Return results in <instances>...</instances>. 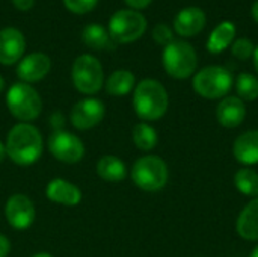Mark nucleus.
<instances>
[{
	"label": "nucleus",
	"instance_id": "f257e3e1",
	"mask_svg": "<svg viewBox=\"0 0 258 257\" xmlns=\"http://www.w3.org/2000/svg\"><path fill=\"white\" fill-rule=\"evenodd\" d=\"M5 147L8 158L14 164L29 167L39 161L44 150V141L41 132L33 124L18 123L8 132Z\"/></svg>",
	"mask_w": 258,
	"mask_h": 257
},
{
	"label": "nucleus",
	"instance_id": "f03ea898",
	"mask_svg": "<svg viewBox=\"0 0 258 257\" xmlns=\"http://www.w3.org/2000/svg\"><path fill=\"white\" fill-rule=\"evenodd\" d=\"M169 106V97L165 86L154 79H144L135 86L133 108L136 115L144 121L162 118Z\"/></svg>",
	"mask_w": 258,
	"mask_h": 257
},
{
	"label": "nucleus",
	"instance_id": "7ed1b4c3",
	"mask_svg": "<svg viewBox=\"0 0 258 257\" xmlns=\"http://www.w3.org/2000/svg\"><path fill=\"white\" fill-rule=\"evenodd\" d=\"M6 106L12 117L21 123L36 120L42 111V100L36 89L29 83H14L6 92Z\"/></svg>",
	"mask_w": 258,
	"mask_h": 257
},
{
	"label": "nucleus",
	"instance_id": "20e7f679",
	"mask_svg": "<svg viewBox=\"0 0 258 257\" xmlns=\"http://www.w3.org/2000/svg\"><path fill=\"white\" fill-rule=\"evenodd\" d=\"M169 171L166 162L154 155L139 158L132 167L133 183L147 192H157L168 183Z\"/></svg>",
	"mask_w": 258,
	"mask_h": 257
},
{
	"label": "nucleus",
	"instance_id": "39448f33",
	"mask_svg": "<svg viewBox=\"0 0 258 257\" xmlns=\"http://www.w3.org/2000/svg\"><path fill=\"white\" fill-rule=\"evenodd\" d=\"M162 62L166 73L174 79H187L190 77L198 64L195 48L186 41H172L169 42L162 55Z\"/></svg>",
	"mask_w": 258,
	"mask_h": 257
},
{
	"label": "nucleus",
	"instance_id": "423d86ee",
	"mask_svg": "<svg viewBox=\"0 0 258 257\" xmlns=\"http://www.w3.org/2000/svg\"><path fill=\"white\" fill-rule=\"evenodd\" d=\"M195 92L207 100L225 97L233 86L231 73L219 65H212L200 70L192 82Z\"/></svg>",
	"mask_w": 258,
	"mask_h": 257
},
{
	"label": "nucleus",
	"instance_id": "0eeeda50",
	"mask_svg": "<svg viewBox=\"0 0 258 257\" xmlns=\"http://www.w3.org/2000/svg\"><path fill=\"white\" fill-rule=\"evenodd\" d=\"M71 79L76 89L85 95L97 94L104 83V73L100 61L92 55H80L71 68Z\"/></svg>",
	"mask_w": 258,
	"mask_h": 257
},
{
	"label": "nucleus",
	"instance_id": "6e6552de",
	"mask_svg": "<svg viewBox=\"0 0 258 257\" xmlns=\"http://www.w3.org/2000/svg\"><path fill=\"white\" fill-rule=\"evenodd\" d=\"M147 29L145 17L135 9L116 11L109 21V35L115 42L128 44L139 39Z\"/></svg>",
	"mask_w": 258,
	"mask_h": 257
},
{
	"label": "nucleus",
	"instance_id": "1a4fd4ad",
	"mask_svg": "<svg viewBox=\"0 0 258 257\" xmlns=\"http://www.w3.org/2000/svg\"><path fill=\"white\" fill-rule=\"evenodd\" d=\"M50 153L63 164H77L85 156L82 139L67 130H54L48 138Z\"/></svg>",
	"mask_w": 258,
	"mask_h": 257
},
{
	"label": "nucleus",
	"instance_id": "9d476101",
	"mask_svg": "<svg viewBox=\"0 0 258 257\" xmlns=\"http://www.w3.org/2000/svg\"><path fill=\"white\" fill-rule=\"evenodd\" d=\"M5 217L8 224L15 230L29 229L36 217L32 200L24 194H14L5 204Z\"/></svg>",
	"mask_w": 258,
	"mask_h": 257
},
{
	"label": "nucleus",
	"instance_id": "9b49d317",
	"mask_svg": "<svg viewBox=\"0 0 258 257\" xmlns=\"http://www.w3.org/2000/svg\"><path fill=\"white\" fill-rule=\"evenodd\" d=\"M104 114H106L104 103L98 98L89 97L77 101L73 106L70 120L77 130H89L101 123Z\"/></svg>",
	"mask_w": 258,
	"mask_h": 257
},
{
	"label": "nucleus",
	"instance_id": "f8f14e48",
	"mask_svg": "<svg viewBox=\"0 0 258 257\" xmlns=\"http://www.w3.org/2000/svg\"><path fill=\"white\" fill-rule=\"evenodd\" d=\"M51 68V61L45 53L36 52L20 59L17 76L24 83H35L42 80Z\"/></svg>",
	"mask_w": 258,
	"mask_h": 257
},
{
	"label": "nucleus",
	"instance_id": "ddd939ff",
	"mask_svg": "<svg viewBox=\"0 0 258 257\" xmlns=\"http://www.w3.org/2000/svg\"><path fill=\"white\" fill-rule=\"evenodd\" d=\"M26 50V39L15 27H5L0 30V64L12 65L18 62Z\"/></svg>",
	"mask_w": 258,
	"mask_h": 257
},
{
	"label": "nucleus",
	"instance_id": "4468645a",
	"mask_svg": "<svg viewBox=\"0 0 258 257\" xmlns=\"http://www.w3.org/2000/svg\"><path fill=\"white\" fill-rule=\"evenodd\" d=\"M45 197L62 206H77L82 201V191L65 179H53L45 188Z\"/></svg>",
	"mask_w": 258,
	"mask_h": 257
},
{
	"label": "nucleus",
	"instance_id": "2eb2a0df",
	"mask_svg": "<svg viewBox=\"0 0 258 257\" xmlns=\"http://www.w3.org/2000/svg\"><path fill=\"white\" fill-rule=\"evenodd\" d=\"M246 117V106L239 97H225L216 108L218 123L227 129L239 127Z\"/></svg>",
	"mask_w": 258,
	"mask_h": 257
},
{
	"label": "nucleus",
	"instance_id": "dca6fc26",
	"mask_svg": "<svg viewBox=\"0 0 258 257\" xmlns=\"http://www.w3.org/2000/svg\"><path fill=\"white\" fill-rule=\"evenodd\" d=\"M204 26H206V14L203 9L197 6H189L181 9L174 20L175 32L181 36H195L204 29Z\"/></svg>",
	"mask_w": 258,
	"mask_h": 257
},
{
	"label": "nucleus",
	"instance_id": "f3484780",
	"mask_svg": "<svg viewBox=\"0 0 258 257\" xmlns=\"http://www.w3.org/2000/svg\"><path fill=\"white\" fill-rule=\"evenodd\" d=\"M233 155L243 165L258 164V130H249L239 135L233 145Z\"/></svg>",
	"mask_w": 258,
	"mask_h": 257
},
{
	"label": "nucleus",
	"instance_id": "a211bd4d",
	"mask_svg": "<svg viewBox=\"0 0 258 257\" xmlns=\"http://www.w3.org/2000/svg\"><path fill=\"white\" fill-rule=\"evenodd\" d=\"M237 233L246 241H258V197L249 201L236 223Z\"/></svg>",
	"mask_w": 258,
	"mask_h": 257
},
{
	"label": "nucleus",
	"instance_id": "6ab92c4d",
	"mask_svg": "<svg viewBox=\"0 0 258 257\" xmlns=\"http://www.w3.org/2000/svg\"><path fill=\"white\" fill-rule=\"evenodd\" d=\"M97 174L106 182H121L127 176L125 164L113 155H104L97 162Z\"/></svg>",
	"mask_w": 258,
	"mask_h": 257
},
{
	"label": "nucleus",
	"instance_id": "aec40b11",
	"mask_svg": "<svg viewBox=\"0 0 258 257\" xmlns=\"http://www.w3.org/2000/svg\"><path fill=\"white\" fill-rule=\"evenodd\" d=\"M234 36H236V26L231 21H222L210 33L207 39V50L210 53L218 55L234 42Z\"/></svg>",
	"mask_w": 258,
	"mask_h": 257
},
{
	"label": "nucleus",
	"instance_id": "412c9836",
	"mask_svg": "<svg viewBox=\"0 0 258 257\" xmlns=\"http://www.w3.org/2000/svg\"><path fill=\"white\" fill-rule=\"evenodd\" d=\"M82 38L83 42L94 50H113L116 45V42L109 35V30L100 24H88L83 29Z\"/></svg>",
	"mask_w": 258,
	"mask_h": 257
},
{
	"label": "nucleus",
	"instance_id": "4be33fe9",
	"mask_svg": "<svg viewBox=\"0 0 258 257\" xmlns=\"http://www.w3.org/2000/svg\"><path fill=\"white\" fill-rule=\"evenodd\" d=\"M135 86V74L128 70H116L106 80V91L113 97L127 95Z\"/></svg>",
	"mask_w": 258,
	"mask_h": 257
},
{
	"label": "nucleus",
	"instance_id": "5701e85b",
	"mask_svg": "<svg viewBox=\"0 0 258 257\" xmlns=\"http://www.w3.org/2000/svg\"><path fill=\"white\" fill-rule=\"evenodd\" d=\"M133 142L135 145L142 150V151H150L157 145L159 136L157 132L153 126L147 124V123H138L133 127V133H132Z\"/></svg>",
	"mask_w": 258,
	"mask_h": 257
},
{
	"label": "nucleus",
	"instance_id": "b1692460",
	"mask_svg": "<svg viewBox=\"0 0 258 257\" xmlns=\"http://www.w3.org/2000/svg\"><path fill=\"white\" fill-rule=\"evenodd\" d=\"M234 185L246 197H258V173L251 168H242L234 176Z\"/></svg>",
	"mask_w": 258,
	"mask_h": 257
},
{
	"label": "nucleus",
	"instance_id": "393cba45",
	"mask_svg": "<svg viewBox=\"0 0 258 257\" xmlns=\"http://www.w3.org/2000/svg\"><path fill=\"white\" fill-rule=\"evenodd\" d=\"M236 91L240 100L254 101L258 98V79L254 74L240 73L236 79Z\"/></svg>",
	"mask_w": 258,
	"mask_h": 257
},
{
	"label": "nucleus",
	"instance_id": "a878e982",
	"mask_svg": "<svg viewBox=\"0 0 258 257\" xmlns=\"http://www.w3.org/2000/svg\"><path fill=\"white\" fill-rule=\"evenodd\" d=\"M254 52H255V47L252 44L251 39L248 38H240V39H236L233 44H231V53L240 59V61H246L249 58L254 56Z\"/></svg>",
	"mask_w": 258,
	"mask_h": 257
},
{
	"label": "nucleus",
	"instance_id": "bb28decb",
	"mask_svg": "<svg viewBox=\"0 0 258 257\" xmlns=\"http://www.w3.org/2000/svg\"><path fill=\"white\" fill-rule=\"evenodd\" d=\"M68 11L74 14H86L95 8L98 0H63Z\"/></svg>",
	"mask_w": 258,
	"mask_h": 257
},
{
	"label": "nucleus",
	"instance_id": "cd10ccee",
	"mask_svg": "<svg viewBox=\"0 0 258 257\" xmlns=\"http://www.w3.org/2000/svg\"><path fill=\"white\" fill-rule=\"evenodd\" d=\"M153 39L160 44V45H168L169 42L174 41V35H172V30L166 26V24H157L154 29H153Z\"/></svg>",
	"mask_w": 258,
	"mask_h": 257
},
{
	"label": "nucleus",
	"instance_id": "c85d7f7f",
	"mask_svg": "<svg viewBox=\"0 0 258 257\" xmlns=\"http://www.w3.org/2000/svg\"><path fill=\"white\" fill-rule=\"evenodd\" d=\"M9 251H11V242L5 235L0 233V257H8Z\"/></svg>",
	"mask_w": 258,
	"mask_h": 257
},
{
	"label": "nucleus",
	"instance_id": "c756f323",
	"mask_svg": "<svg viewBox=\"0 0 258 257\" xmlns=\"http://www.w3.org/2000/svg\"><path fill=\"white\" fill-rule=\"evenodd\" d=\"M12 3L18 11H29L33 6L35 0H12Z\"/></svg>",
	"mask_w": 258,
	"mask_h": 257
},
{
	"label": "nucleus",
	"instance_id": "7c9ffc66",
	"mask_svg": "<svg viewBox=\"0 0 258 257\" xmlns=\"http://www.w3.org/2000/svg\"><path fill=\"white\" fill-rule=\"evenodd\" d=\"M153 0H125V3L130 6V8H135V9H144L147 8Z\"/></svg>",
	"mask_w": 258,
	"mask_h": 257
},
{
	"label": "nucleus",
	"instance_id": "2f4dec72",
	"mask_svg": "<svg viewBox=\"0 0 258 257\" xmlns=\"http://www.w3.org/2000/svg\"><path fill=\"white\" fill-rule=\"evenodd\" d=\"M51 121H53L54 130H62V126H63V115H62V114L54 112V114L51 115Z\"/></svg>",
	"mask_w": 258,
	"mask_h": 257
},
{
	"label": "nucleus",
	"instance_id": "473e14b6",
	"mask_svg": "<svg viewBox=\"0 0 258 257\" xmlns=\"http://www.w3.org/2000/svg\"><path fill=\"white\" fill-rule=\"evenodd\" d=\"M8 155H6V147H5V144H2L0 142V164L5 161V158H6Z\"/></svg>",
	"mask_w": 258,
	"mask_h": 257
},
{
	"label": "nucleus",
	"instance_id": "72a5a7b5",
	"mask_svg": "<svg viewBox=\"0 0 258 257\" xmlns=\"http://www.w3.org/2000/svg\"><path fill=\"white\" fill-rule=\"evenodd\" d=\"M252 17H254V20L258 23V0L252 5Z\"/></svg>",
	"mask_w": 258,
	"mask_h": 257
},
{
	"label": "nucleus",
	"instance_id": "f704fd0d",
	"mask_svg": "<svg viewBox=\"0 0 258 257\" xmlns=\"http://www.w3.org/2000/svg\"><path fill=\"white\" fill-rule=\"evenodd\" d=\"M254 65H255V70H257V73H258V45L255 47V52H254Z\"/></svg>",
	"mask_w": 258,
	"mask_h": 257
},
{
	"label": "nucleus",
	"instance_id": "c9c22d12",
	"mask_svg": "<svg viewBox=\"0 0 258 257\" xmlns=\"http://www.w3.org/2000/svg\"><path fill=\"white\" fill-rule=\"evenodd\" d=\"M32 257H53L50 253H36V254H33Z\"/></svg>",
	"mask_w": 258,
	"mask_h": 257
},
{
	"label": "nucleus",
	"instance_id": "e433bc0d",
	"mask_svg": "<svg viewBox=\"0 0 258 257\" xmlns=\"http://www.w3.org/2000/svg\"><path fill=\"white\" fill-rule=\"evenodd\" d=\"M3 89H5V79L0 76V92H2Z\"/></svg>",
	"mask_w": 258,
	"mask_h": 257
},
{
	"label": "nucleus",
	"instance_id": "4c0bfd02",
	"mask_svg": "<svg viewBox=\"0 0 258 257\" xmlns=\"http://www.w3.org/2000/svg\"><path fill=\"white\" fill-rule=\"evenodd\" d=\"M249 257H258V247L254 250V251H252V253H251V256Z\"/></svg>",
	"mask_w": 258,
	"mask_h": 257
}]
</instances>
